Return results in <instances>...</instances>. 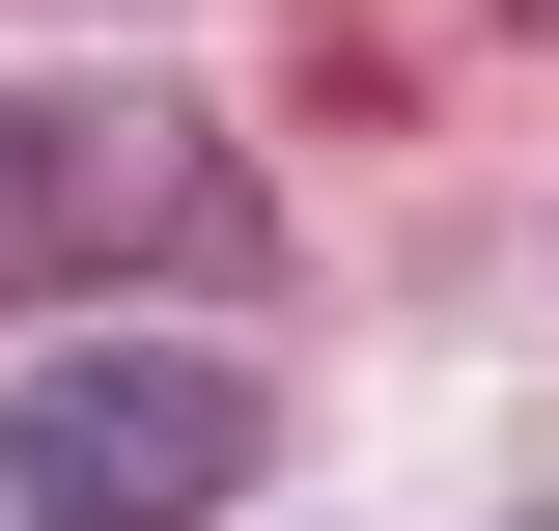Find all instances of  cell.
<instances>
[{
  "label": "cell",
  "instance_id": "obj_3",
  "mask_svg": "<svg viewBox=\"0 0 559 531\" xmlns=\"http://www.w3.org/2000/svg\"><path fill=\"white\" fill-rule=\"evenodd\" d=\"M0 531H28V504H0Z\"/></svg>",
  "mask_w": 559,
  "mask_h": 531
},
{
  "label": "cell",
  "instance_id": "obj_1",
  "mask_svg": "<svg viewBox=\"0 0 559 531\" xmlns=\"http://www.w3.org/2000/svg\"><path fill=\"white\" fill-rule=\"evenodd\" d=\"M224 475H252L224 335H28V392H0V504L28 531H197Z\"/></svg>",
  "mask_w": 559,
  "mask_h": 531
},
{
  "label": "cell",
  "instance_id": "obj_2",
  "mask_svg": "<svg viewBox=\"0 0 559 531\" xmlns=\"http://www.w3.org/2000/svg\"><path fill=\"white\" fill-rule=\"evenodd\" d=\"M224 224V168L197 140H112V113H0V280H28V308H57L84 252H197Z\"/></svg>",
  "mask_w": 559,
  "mask_h": 531
}]
</instances>
